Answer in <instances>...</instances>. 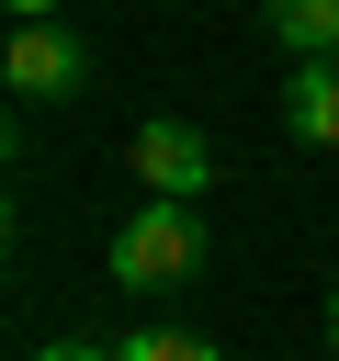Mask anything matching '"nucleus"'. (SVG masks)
Instances as JSON below:
<instances>
[{
    "label": "nucleus",
    "mask_w": 339,
    "mask_h": 361,
    "mask_svg": "<svg viewBox=\"0 0 339 361\" xmlns=\"http://www.w3.org/2000/svg\"><path fill=\"white\" fill-rule=\"evenodd\" d=\"M203 271V214L181 203V192H147L124 226H113V282L124 293H170V282H192Z\"/></svg>",
    "instance_id": "1"
},
{
    "label": "nucleus",
    "mask_w": 339,
    "mask_h": 361,
    "mask_svg": "<svg viewBox=\"0 0 339 361\" xmlns=\"http://www.w3.org/2000/svg\"><path fill=\"white\" fill-rule=\"evenodd\" d=\"M79 79H90V45L68 23H11V90L23 102H68Z\"/></svg>",
    "instance_id": "2"
},
{
    "label": "nucleus",
    "mask_w": 339,
    "mask_h": 361,
    "mask_svg": "<svg viewBox=\"0 0 339 361\" xmlns=\"http://www.w3.org/2000/svg\"><path fill=\"white\" fill-rule=\"evenodd\" d=\"M136 180L192 203V192L215 180V135H203V124H170V113H158V124H136Z\"/></svg>",
    "instance_id": "3"
},
{
    "label": "nucleus",
    "mask_w": 339,
    "mask_h": 361,
    "mask_svg": "<svg viewBox=\"0 0 339 361\" xmlns=\"http://www.w3.org/2000/svg\"><path fill=\"white\" fill-rule=\"evenodd\" d=\"M282 135H294V147H339V56H294V79H282Z\"/></svg>",
    "instance_id": "4"
},
{
    "label": "nucleus",
    "mask_w": 339,
    "mask_h": 361,
    "mask_svg": "<svg viewBox=\"0 0 339 361\" xmlns=\"http://www.w3.org/2000/svg\"><path fill=\"white\" fill-rule=\"evenodd\" d=\"M260 23L294 56H339V0H260Z\"/></svg>",
    "instance_id": "5"
},
{
    "label": "nucleus",
    "mask_w": 339,
    "mask_h": 361,
    "mask_svg": "<svg viewBox=\"0 0 339 361\" xmlns=\"http://www.w3.org/2000/svg\"><path fill=\"white\" fill-rule=\"evenodd\" d=\"M124 361H226L215 338H192V327H136L124 338Z\"/></svg>",
    "instance_id": "6"
},
{
    "label": "nucleus",
    "mask_w": 339,
    "mask_h": 361,
    "mask_svg": "<svg viewBox=\"0 0 339 361\" xmlns=\"http://www.w3.org/2000/svg\"><path fill=\"white\" fill-rule=\"evenodd\" d=\"M34 361H124V350H90V338H56V350H34Z\"/></svg>",
    "instance_id": "7"
},
{
    "label": "nucleus",
    "mask_w": 339,
    "mask_h": 361,
    "mask_svg": "<svg viewBox=\"0 0 339 361\" xmlns=\"http://www.w3.org/2000/svg\"><path fill=\"white\" fill-rule=\"evenodd\" d=\"M11 11H23V23H56V11H68V0H11Z\"/></svg>",
    "instance_id": "8"
},
{
    "label": "nucleus",
    "mask_w": 339,
    "mask_h": 361,
    "mask_svg": "<svg viewBox=\"0 0 339 361\" xmlns=\"http://www.w3.org/2000/svg\"><path fill=\"white\" fill-rule=\"evenodd\" d=\"M328 350H339V293H328Z\"/></svg>",
    "instance_id": "9"
}]
</instances>
